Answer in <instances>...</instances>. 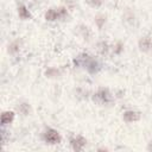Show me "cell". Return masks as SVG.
Returning a JSON list of instances; mask_svg holds the SVG:
<instances>
[{
	"instance_id": "obj_1",
	"label": "cell",
	"mask_w": 152,
	"mask_h": 152,
	"mask_svg": "<svg viewBox=\"0 0 152 152\" xmlns=\"http://www.w3.org/2000/svg\"><path fill=\"white\" fill-rule=\"evenodd\" d=\"M94 100H96L97 102L100 103H110L113 101V97H112V94L109 93L108 89L106 88H101L94 96Z\"/></svg>"
},
{
	"instance_id": "obj_2",
	"label": "cell",
	"mask_w": 152,
	"mask_h": 152,
	"mask_svg": "<svg viewBox=\"0 0 152 152\" xmlns=\"http://www.w3.org/2000/svg\"><path fill=\"white\" fill-rule=\"evenodd\" d=\"M44 140L49 144H58L61 142V135L56 129L48 128L44 133Z\"/></svg>"
},
{
	"instance_id": "obj_3",
	"label": "cell",
	"mask_w": 152,
	"mask_h": 152,
	"mask_svg": "<svg viewBox=\"0 0 152 152\" xmlns=\"http://www.w3.org/2000/svg\"><path fill=\"white\" fill-rule=\"evenodd\" d=\"M86 142H87V140L81 135H78L76 138H72L70 140V144H71V146L75 151H82L83 147L86 146Z\"/></svg>"
},
{
	"instance_id": "obj_4",
	"label": "cell",
	"mask_w": 152,
	"mask_h": 152,
	"mask_svg": "<svg viewBox=\"0 0 152 152\" xmlns=\"http://www.w3.org/2000/svg\"><path fill=\"white\" fill-rule=\"evenodd\" d=\"M140 119V113L134 110H127L124 113V120L126 122H134Z\"/></svg>"
},
{
	"instance_id": "obj_5",
	"label": "cell",
	"mask_w": 152,
	"mask_h": 152,
	"mask_svg": "<svg viewBox=\"0 0 152 152\" xmlns=\"http://www.w3.org/2000/svg\"><path fill=\"white\" fill-rule=\"evenodd\" d=\"M139 48H140L141 51H145V52L150 51V50L152 49V39H151L150 37H144V38H141V39L139 40Z\"/></svg>"
},
{
	"instance_id": "obj_6",
	"label": "cell",
	"mask_w": 152,
	"mask_h": 152,
	"mask_svg": "<svg viewBox=\"0 0 152 152\" xmlns=\"http://www.w3.org/2000/svg\"><path fill=\"white\" fill-rule=\"evenodd\" d=\"M84 66H87V69H88V71H89L90 74H95V72H97L99 69H100L99 63H97L96 61H94V59H88V62L86 63Z\"/></svg>"
},
{
	"instance_id": "obj_7",
	"label": "cell",
	"mask_w": 152,
	"mask_h": 152,
	"mask_svg": "<svg viewBox=\"0 0 152 152\" xmlns=\"http://www.w3.org/2000/svg\"><path fill=\"white\" fill-rule=\"evenodd\" d=\"M13 119H14V113H13V112L7 110V112H4V113L1 114V124H2V125L11 124V122L13 121Z\"/></svg>"
},
{
	"instance_id": "obj_8",
	"label": "cell",
	"mask_w": 152,
	"mask_h": 152,
	"mask_svg": "<svg viewBox=\"0 0 152 152\" xmlns=\"http://www.w3.org/2000/svg\"><path fill=\"white\" fill-rule=\"evenodd\" d=\"M57 18H59V15H58V13H57V10L50 8V10H48V12L45 13V19H46V20L52 21V20H56Z\"/></svg>"
},
{
	"instance_id": "obj_9",
	"label": "cell",
	"mask_w": 152,
	"mask_h": 152,
	"mask_svg": "<svg viewBox=\"0 0 152 152\" xmlns=\"http://www.w3.org/2000/svg\"><path fill=\"white\" fill-rule=\"evenodd\" d=\"M18 13H19V17H20L21 19H28V18L31 17L28 10H27L25 6H20V7L18 8Z\"/></svg>"
},
{
	"instance_id": "obj_10",
	"label": "cell",
	"mask_w": 152,
	"mask_h": 152,
	"mask_svg": "<svg viewBox=\"0 0 152 152\" xmlns=\"http://www.w3.org/2000/svg\"><path fill=\"white\" fill-rule=\"evenodd\" d=\"M17 51H19V40L13 42V43L8 46V52H10V53H15Z\"/></svg>"
},
{
	"instance_id": "obj_11",
	"label": "cell",
	"mask_w": 152,
	"mask_h": 152,
	"mask_svg": "<svg viewBox=\"0 0 152 152\" xmlns=\"http://www.w3.org/2000/svg\"><path fill=\"white\" fill-rule=\"evenodd\" d=\"M18 108H19V110H20L23 114H25V115H26V114H28V112H30V107H28V104H27V103H21Z\"/></svg>"
},
{
	"instance_id": "obj_12",
	"label": "cell",
	"mask_w": 152,
	"mask_h": 152,
	"mask_svg": "<svg viewBox=\"0 0 152 152\" xmlns=\"http://www.w3.org/2000/svg\"><path fill=\"white\" fill-rule=\"evenodd\" d=\"M95 20H96V23H97V26H99V27H102V24L104 23L106 18H104L103 15H97Z\"/></svg>"
},
{
	"instance_id": "obj_13",
	"label": "cell",
	"mask_w": 152,
	"mask_h": 152,
	"mask_svg": "<svg viewBox=\"0 0 152 152\" xmlns=\"http://www.w3.org/2000/svg\"><path fill=\"white\" fill-rule=\"evenodd\" d=\"M88 2H89L91 6H94V7H99V6H101L102 0H88Z\"/></svg>"
},
{
	"instance_id": "obj_14",
	"label": "cell",
	"mask_w": 152,
	"mask_h": 152,
	"mask_svg": "<svg viewBox=\"0 0 152 152\" xmlns=\"http://www.w3.org/2000/svg\"><path fill=\"white\" fill-rule=\"evenodd\" d=\"M57 13H58L59 18H61V17H64V15L66 14V10H65L64 7H59V8H57Z\"/></svg>"
}]
</instances>
